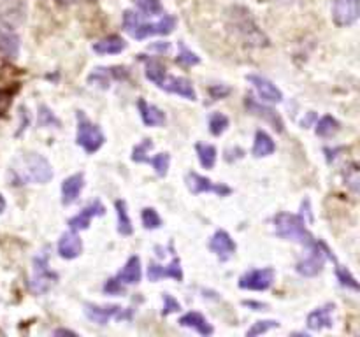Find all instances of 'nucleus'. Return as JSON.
<instances>
[{"mask_svg": "<svg viewBox=\"0 0 360 337\" xmlns=\"http://www.w3.org/2000/svg\"><path fill=\"white\" fill-rule=\"evenodd\" d=\"M53 179V169L50 162L39 153H28L12 162L9 167V181L12 186H23L28 183L46 185Z\"/></svg>", "mask_w": 360, "mask_h": 337, "instance_id": "1", "label": "nucleus"}, {"mask_svg": "<svg viewBox=\"0 0 360 337\" xmlns=\"http://www.w3.org/2000/svg\"><path fill=\"white\" fill-rule=\"evenodd\" d=\"M176 18L172 15H165L155 23H143L139 16L134 11L123 12V30L130 35V37L143 41V39L150 37V35H169L174 32L176 28Z\"/></svg>", "mask_w": 360, "mask_h": 337, "instance_id": "2", "label": "nucleus"}, {"mask_svg": "<svg viewBox=\"0 0 360 337\" xmlns=\"http://www.w3.org/2000/svg\"><path fill=\"white\" fill-rule=\"evenodd\" d=\"M274 230L281 239L292 241V243L300 244V246L309 248L315 243L313 235L307 232L306 220L300 215H292V212H278L274 216Z\"/></svg>", "mask_w": 360, "mask_h": 337, "instance_id": "3", "label": "nucleus"}, {"mask_svg": "<svg viewBox=\"0 0 360 337\" xmlns=\"http://www.w3.org/2000/svg\"><path fill=\"white\" fill-rule=\"evenodd\" d=\"M231 23L234 27V32L243 39L244 44L253 46V48L269 46V37L262 32V28H258L248 9L234 8V12L231 15Z\"/></svg>", "mask_w": 360, "mask_h": 337, "instance_id": "4", "label": "nucleus"}, {"mask_svg": "<svg viewBox=\"0 0 360 337\" xmlns=\"http://www.w3.org/2000/svg\"><path fill=\"white\" fill-rule=\"evenodd\" d=\"M78 132H76V144L84 149V153L93 155L95 152H99L106 143L102 130L99 125H95L83 114V111H78Z\"/></svg>", "mask_w": 360, "mask_h": 337, "instance_id": "5", "label": "nucleus"}, {"mask_svg": "<svg viewBox=\"0 0 360 337\" xmlns=\"http://www.w3.org/2000/svg\"><path fill=\"white\" fill-rule=\"evenodd\" d=\"M57 273H53L50 269V264H48V255H37L34 258V271H32L30 277L32 293L42 295V293L50 292L51 286L57 283Z\"/></svg>", "mask_w": 360, "mask_h": 337, "instance_id": "6", "label": "nucleus"}, {"mask_svg": "<svg viewBox=\"0 0 360 337\" xmlns=\"http://www.w3.org/2000/svg\"><path fill=\"white\" fill-rule=\"evenodd\" d=\"M84 316H87L90 322L97 323V325H107L113 318L116 320H127L130 322L132 320V309H122L120 306H97V304H84Z\"/></svg>", "mask_w": 360, "mask_h": 337, "instance_id": "7", "label": "nucleus"}, {"mask_svg": "<svg viewBox=\"0 0 360 337\" xmlns=\"http://www.w3.org/2000/svg\"><path fill=\"white\" fill-rule=\"evenodd\" d=\"M325 248L327 244L322 243V241H315V243L311 244L307 257L297 264V273L304 277L318 276L322 273L323 266H325Z\"/></svg>", "mask_w": 360, "mask_h": 337, "instance_id": "8", "label": "nucleus"}, {"mask_svg": "<svg viewBox=\"0 0 360 337\" xmlns=\"http://www.w3.org/2000/svg\"><path fill=\"white\" fill-rule=\"evenodd\" d=\"M274 277H276V273H274L273 267L253 269L239 277V288L241 290H250V292H266V290L273 286Z\"/></svg>", "mask_w": 360, "mask_h": 337, "instance_id": "9", "label": "nucleus"}, {"mask_svg": "<svg viewBox=\"0 0 360 337\" xmlns=\"http://www.w3.org/2000/svg\"><path fill=\"white\" fill-rule=\"evenodd\" d=\"M186 188L192 192L194 195L199 194H216L220 197H225V195L232 194L231 186L224 185V183H213L209 178H204V176L197 174V172H188L186 174Z\"/></svg>", "mask_w": 360, "mask_h": 337, "instance_id": "10", "label": "nucleus"}, {"mask_svg": "<svg viewBox=\"0 0 360 337\" xmlns=\"http://www.w3.org/2000/svg\"><path fill=\"white\" fill-rule=\"evenodd\" d=\"M359 0H334L332 19L338 27H352L359 19Z\"/></svg>", "mask_w": 360, "mask_h": 337, "instance_id": "11", "label": "nucleus"}, {"mask_svg": "<svg viewBox=\"0 0 360 337\" xmlns=\"http://www.w3.org/2000/svg\"><path fill=\"white\" fill-rule=\"evenodd\" d=\"M244 107L248 109V113H251L257 118H262L264 122L269 123L278 134H281L285 130V123L283 120H281L280 114H278L274 109H271V107L262 106V104L257 102L251 95H246V97H244Z\"/></svg>", "mask_w": 360, "mask_h": 337, "instance_id": "12", "label": "nucleus"}, {"mask_svg": "<svg viewBox=\"0 0 360 337\" xmlns=\"http://www.w3.org/2000/svg\"><path fill=\"white\" fill-rule=\"evenodd\" d=\"M159 88L160 90L167 91V93L179 95V97H183V99L186 100H197V91H195L192 81H188L186 78L169 76V74H167Z\"/></svg>", "mask_w": 360, "mask_h": 337, "instance_id": "13", "label": "nucleus"}, {"mask_svg": "<svg viewBox=\"0 0 360 337\" xmlns=\"http://www.w3.org/2000/svg\"><path fill=\"white\" fill-rule=\"evenodd\" d=\"M235 243L234 239L228 235V232L225 230H216L213 234L211 241H209V250L216 255V257L220 258L222 262H227L228 258L234 257L235 253Z\"/></svg>", "mask_w": 360, "mask_h": 337, "instance_id": "14", "label": "nucleus"}, {"mask_svg": "<svg viewBox=\"0 0 360 337\" xmlns=\"http://www.w3.org/2000/svg\"><path fill=\"white\" fill-rule=\"evenodd\" d=\"M104 212H106V208L102 206V202H91V204H88L87 208L83 209V211L78 212L76 216H72L71 220H69V228L74 232L87 230V228L90 227L91 218H95V216H104Z\"/></svg>", "mask_w": 360, "mask_h": 337, "instance_id": "15", "label": "nucleus"}, {"mask_svg": "<svg viewBox=\"0 0 360 337\" xmlns=\"http://www.w3.org/2000/svg\"><path fill=\"white\" fill-rule=\"evenodd\" d=\"M246 80L253 84V88L257 90V93L260 95L262 100H267V102H281L283 100V93H281L280 88L269 81L267 78L257 76V74H250L246 76Z\"/></svg>", "mask_w": 360, "mask_h": 337, "instance_id": "16", "label": "nucleus"}, {"mask_svg": "<svg viewBox=\"0 0 360 337\" xmlns=\"http://www.w3.org/2000/svg\"><path fill=\"white\" fill-rule=\"evenodd\" d=\"M83 251V241L78 235V232L71 230L62 234L60 241H58V255L65 260H74Z\"/></svg>", "mask_w": 360, "mask_h": 337, "instance_id": "17", "label": "nucleus"}, {"mask_svg": "<svg viewBox=\"0 0 360 337\" xmlns=\"http://www.w3.org/2000/svg\"><path fill=\"white\" fill-rule=\"evenodd\" d=\"M162 277H171L174 281H183V269H181V262L178 257L172 258V262L169 266H159V264H150L148 267V280L150 281H159Z\"/></svg>", "mask_w": 360, "mask_h": 337, "instance_id": "18", "label": "nucleus"}, {"mask_svg": "<svg viewBox=\"0 0 360 337\" xmlns=\"http://www.w3.org/2000/svg\"><path fill=\"white\" fill-rule=\"evenodd\" d=\"M84 188V174H72L67 179H64L62 183V204L64 206H72L74 202L80 199L81 192Z\"/></svg>", "mask_w": 360, "mask_h": 337, "instance_id": "19", "label": "nucleus"}, {"mask_svg": "<svg viewBox=\"0 0 360 337\" xmlns=\"http://www.w3.org/2000/svg\"><path fill=\"white\" fill-rule=\"evenodd\" d=\"M332 311H334V304H327V306L318 307V309L311 311L309 315L306 318V325L309 330H318L322 329H332Z\"/></svg>", "mask_w": 360, "mask_h": 337, "instance_id": "20", "label": "nucleus"}, {"mask_svg": "<svg viewBox=\"0 0 360 337\" xmlns=\"http://www.w3.org/2000/svg\"><path fill=\"white\" fill-rule=\"evenodd\" d=\"M137 109H139L141 120H143V123L146 127H162L165 123V113L160 107L148 104L144 99H139Z\"/></svg>", "mask_w": 360, "mask_h": 337, "instance_id": "21", "label": "nucleus"}, {"mask_svg": "<svg viewBox=\"0 0 360 337\" xmlns=\"http://www.w3.org/2000/svg\"><path fill=\"white\" fill-rule=\"evenodd\" d=\"M0 53L8 58H16L19 55V37L11 27H0Z\"/></svg>", "mask_w": 360, "mask_h": 337, "instance_id": "22", "label": "nucleus"}, {"mask_svg": "<svg viewBox=\"0 0 360 337\" xmlns=\"http://www.w3.org/2000/svg\"><path fill=\"white\" fill-rule=\"evenodd\" d=\"M91 50L97 55H118L127 50V42L120 35H107V37L95 42Z\"/></svg>", "mask_w": 360, "mask_h": 337, "instance_id": "23", "label": "nucleus"}, {"mask_svg": "<svg viewBox=\"0 0 360 337\" xmlns=\"http://www.w3.org/2000/svg\"><path fill=\"white\" fill-rule=\"evenodd\" d=\"M179 325L185 327V329L195 330V332H199L201 336H211V334L215 332L213 327L209 325L208 320H206L201 313H197V311H190V313L183 315L181 318H179Z\"/></svg>", "mask_w": 360, "mask_h": 337, "instance_id": "24", "label": "nucleus"}, {"mask_svg": "<svg viewBox=\"0 0 360 337\" xmlns=\"http://www.w3.org/2000/svg\"><path fill=\"white\" fill-rule=\"evenodd\" d=\"M118 281L123 284H137L143 277V269H141V258L137 255L130 257L127 260L125 267L118 273Z\"/></svg>", "mask_w": 360, "mask_h": 337, "instance_id": "25", "label": "nucleus"}, {"mask_svg": "<svg viewBox=\"0 0 360 337\" xmlns=\"http://www.w3.org/2000/svg\"><path fill=\"white\" fill-rule=\"evenodd\" d=\"M276 152V144H274L273 137L269 136L264 130H258L255 134V140H253V148H251V155L255 158H264V156H269Z\"/></svg>", "mask_w": 360, "mask_h": 337, "instance_id": "26", "label": "nucleus"}, {"mask_svg": "<svg viewBox=\"0 0 360 337\" xmlns=\"http://www.w3.org/2000/svg\"><path fill=\"white\" fill-rule=\"evenodd\" d=\"M139 57L144 64V74H146V78H148L153 84L160 86L163 78L167 76V71L165 67H163V64H160V62L155 60V58L144 57V55H139Z\"/></svg>", "mask_w": 360, "mask_h": 337, "instance_id": "27", "label": "nucleus"}, {"mask_svg": "<svg viewBox=\"0 0 360 337\" xmlns=\"http://www.w3.org/2000/svg\"><path fill=\"white\" fill-rule=\"evenodd\" d=\"M114 208H116V216H118V232L122 235H132L134 227L132 220H130L129 211H127V202L125 201H116L114 202Z\"/></svg>", "mask_w": 360, "mask_h": 337, "instance_id": "28", "label": "nucleus"}, {"mask_svg": "<svg viewBox=\"0 0 360 337\" xmlns=\"http://www.w3.org/2000/svg\"><path fill=\"white\" fill-rule=\"evenodd\" d=\"M195 152H197L199 162H201V165L204 167V169H213V167H215L216 155H218V152H216L215 146H211V144L199 143L197 146H195Z\"/></svg>", "mask_w": 360, "mask_h": 337, "instance_id": "29", "label": "nucleus"}, {"mask_svg": "<svg viewBox=\"0 0 360 337\" xmlns=\"http://www.w3.org/2000/svg\"><path fill=\"white\" fill-rule=\"evenodd\" d=\"M88 84L90 86H97L100 90H107L111 86V71L106 67L93 69L90 76H88Z\"/></svg>", "mask_w": 360, "mask_h": 337, "instance_id": "30", "label": "nucleus"}, {"mask_svg": "<svg viewBox=\"0 0 360 337\" xmlns=\"http://www.w3.org/2000/svg\"><path fill=\"white\" fill-rule=\"evenodd\" d=\"M315 127H316V129H315L316 136L330 137L339 130V122L336 120V118H332V116H329V114H327V116L320 118L318 123H316Z\"/></svg>", "mask_w": 360, "mask_h": 337, "instance_id": "31", "label": "nucleus"}, {"mask_svg": "<svg viewBox=\"0 0 360 337\" xmlns=\"http://www.w3.org/2000/svg\"><path fill=\"white\" fill-rule=\"evenodd\" d=\"M141 221H143V227L146 230H156V228L162 227V218L156 212V209L153 208H144L141 212Z\"/></svg>", "mask_w": 360, "mask_h": 337, "instance_id": "32", "label": "nucleus"}, {"mask_svg": "<svg viewBox=\"0 0 360 337\" xmlns=\"http://www.w3.org/2000/svg\"><path fill=\"white\" fill-rule=\"evenodd\" d=\"M179 53L176 57V64H179L181 67H194V65L201 64V58L194 53L192 50H188L183 42H178Z\"/></svg>", "mask_w": 360, "mask_h": 337, "instance_id": "33", "label": "nucleus"}, {"mask_svg": "<svg viewBox=\"0 0 360 337\" xmlns=\"http://www.w3.org/2000/svg\"><path fill=\"white\" fill-rule=\"evenodd\" d=\"M228 129V118L222 113H213L209 116V132L215 137H220Z\"/></svg>", "mask_w": 360, "mask_h": 337, "instance_id": "34", "label": "nucleus"}, {"mask_svg": "<svg viewBox=\"0 0 360 337\" xmlns=\"http://www.w3.org/2000/svg\"><path fill=\"white\" fill-rule=\"evenodd\" d=\"M144 16H159L163 12V6L160 0H134Z\"/></svg>", "mask_w": 360, "mask_h": 337, "instance_id": "35", "label": "nucleus"}, {"mask_svg": "<svg viewBox=\"0 0 360 337\" xmlns=\"http://www.w3.org/2000/svg\"><path fill=\"white\" fill-rule=\"evenodd\" d=\"M148 162L153 165V169H155V172H156V176H159V178H165L167 172H169V163H171V156L167 155V153H159V155H155L153 158H150Z\"/></svg>", "mask_w": 360, "mask_h": 337, "instance_id": "36", "label": "nucleus"}, {"mask_svg": "<svg viewBox=\"0 0 360 337\" xmlns=\"http://www.w3.org/2000/svg\"><path fill=\"white\" fill-rule=\"evenodd\" d=\"M153 149V140L152 139H144L143 143L137 144L136 148L132 149V162L136 163H144L148 162L150 156L148 153Z\"/></svg>", "mask_w": 360, "mask_h": 337, "instance_id": "37", "label": "nucleus"}, {"mask_svg": "<svg viewBox=\"0 0 360 337\" xmlns=\"http://www.w3.org/2000/svg\"><path fill=\"white\" fill-rule=\"evenodd\" d=\"M334 264H336V276H338L339 284L345 288H350V290H355L357 292V290H359V283H357L355 277L352 276V273H350L346 267L339 266L338 262H334Z\"/></svg>", "mask_w": 360, "mask_h": 337, "instance_id": "38", "label": "nucleus"}, {"mask_svg": "<svg viewBox=\"0 0 360 337\" xmlns=\"http://www.w3.org/2000/svg\"><path fill=\"white\" fill-rule=\"evenodd\" d=\"M345 183L350 190H352L353 194H359L360 190V171H359V165L357 163H350V167L346 169L345 172Z\"/></svg>", "mask_w": 360, "mask_h": 337, "instance_id": "39", "label": "nucleus"}, {"mask_svg": "<svg viewBox=\"0 0 360 337\" xmlns=\"http://www.w3.org/2000/svg\"><path fill=\"white\" fill-rule=\"evenodd\" d=\"M37 125L46 129V127H60V120L53 114V111L50 107L41 106L39 107V118H37Z\"/></svg>", "mask_w": 360, "mask_h": 337, "instance_id": "40", "label": "nucleus"}, {"mask_svg": "<svg viewBox=\"0 0 360 337\" xmlns=\"http://www.w3.org/2000/svg\"><path fill=\"white\" fill-rule=\"evenodd\" d=\"M278 327H280V322H276V320H260V322L253 323V327L248 330L246 336H250V337L260 336V334H266V332H269V330L278 329Z\"/></svg>", "mask_w": 360, "mask_h": 337, "instance_id": "41", "label": "nucleus"}, {"mask_svg": "<svg viewBox=\"0 0 360 337\" xmlns=\"http://www.w3.org/2000/svg\"><path fill=\"white\" fill-rule=\"evenodd\" d=\"M181 311V304L174 299L169 293H163V309H162V316H169L172 313H178Z\"/></svg>", "mask_w": 360, "mask_h": 337, "instance_id": "42", "label": "nucleus"}, {"mask_svg": "<svg viewBox=\"0 0 360 337\" xmlns=\"http://www.w3.org/2000/svg\"><path fill=\"white\" fill-rule=\"evenodd\" d=\"M102 290H104V293H107V295H122V293L125 292L123 283H120L118 277H109V280L104 283Z\"/></svg>", "mask_w": 360, "mask_h": 337, "instance_id": "43", "label": "nucleus"}, {"mask_svg": "<svg viewBox=\"0 0 360 337\" xmlns=\"http://www.w3.org/2000/svg\"><path fill=\"white\" fill-rule=\"evenodd\" d=\"M12 95H15V91L0 88V116H6V113H8L9 107H11Z\"/></svg>", "mask_w": 360, "mask_h": 337, "instance_id": "44", "label": "nucleus"}, {"mask_svg": "<svg viewBox=\"0 0 360 337\" xmlns=\"http://www.w3.org/2000/svg\"><path fill=\"white\" fill-rule=\"evenodd\" d=\"M228 93H231V88L224 86V84H213V86L209 88V95H211V99L215 100L224 99Z\"/></svg>", "mask_w": 360, "mask_h": 337, "instance_id": "45", "label": "nucleus"}, {"mask_svg": "<svg viewBox=\"0 0 360 337\" xmlns=\"http://www.w3.org/2000/svg\"><path fill=\"white\" fill-rule=\"evenodd\" d=\"M19 116H21V127H19V130H18V134H16V136H19V134H21L23 130L27 129V125H28V111L25 109V107H21V109H19Z\"/></svg>", "mask_w": 360, "mask_h": 337, "instance_id": "46", "label": "nucleus"}, {"mask_svg": "<svg viewBox=\"0 0 360 337\" xmlns=\"http://www.w3.org/2000/svg\"><path fill=\"white\" fill-rule=\"evenodd\" d=\"M150 48L155 51H160V53H167L169 48H171V44H169V42H155V44H152Z\"/></svg>", "mask_w": 360, "mask_h": 337, "instance_id": "47", "label": "nucleus"}, {"mask_svg": "<svg viewBox=\"0 0 360 337\" xmlns=\"http://www.w3.org/2000/svg\"><path fill=\"white\" fill-rule=\"evenodd\" d=\"M244 306L248 307H253V311H266V304H260V302H251V300H244Z\"/></svg>", "mask_w": 360, "mask_h": 337, "instance_id": "48", "label": "nucleus"}, {"mask_svg": "<svg viewBox=\"0 0 360 337\" xmlns=\"http://www.w3.org/2000/svg\"><path fill=\"white\" fill-rule=\"evenodd\" d=\"M315 120H316V114L315 113H309V114H307L306 120H303V123H300V125H303L304 129H307V127H309L311 123L315 122Z\"/></svg>", "mask_w": 360, "mask_h": 337, "instance_id": "49", "label": "nucleus"}, {"mask_svg": "<svg viewBox=\"0 0 360 337\" xmlns=\"http://www.w3.org/2000/svg\"><path fill=\"white\" fill-rule=\"evenodd\" d=\"M53 334L55 336H78L74 330H69V329H57Z\"/></svg>", "mask_w": 360, "mask_h": 337, "instance_id": "50", "label": "nucleus"}, {"mask_svg": "<svg viewBox=\"0 0 360 337\" xmlns=\"http://www.w3.org/2000/svg\"><path fill=\"white\" fill-rule=\"evenodd\" d=\"M6 211V199L2 197V194H0V215Z\"/></svg>", "mask_w": 360, "mask_h": 337, "instance_id": "51", "label": "nucleus"}, {"mask_svg": "<svg viewBox=\"0 0 360 337\" xmlns=\"http://www.w3.org/2000/svg\"><path fill=\"white\" fill-rule=\"evenodd\" d=\"M0 71H2V65H0Z\"/></svg>", "mask_w": 360, "mask_h": 337, "instance_id": "52", "label": "nucleus"}]
</instances>
